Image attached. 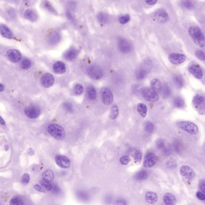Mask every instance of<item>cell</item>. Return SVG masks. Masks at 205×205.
<instances>
[{
	"mask_svg": "<svg viewBox=\"0 0 205 205\" xmlns=\"http://www.w3.org/2000/svg\"><path fill=\"white\" fill-rule=\"evenodd\" d=\"M182 4L183 6L187 9H191L193 7V4L190 1H184Z\"/></svg>",
	"mask_w": 205,
	"mask_h": 205,
	"instance_id": "obj_51",
	"label": "cell"
},
{
	"mask_svg": "<svg viewBox=\"0 0 205 205\" xmlns=\"http://www.w3.org/2000/svg\"><path fill=\"white\" fill-rule=\"evenodd\" d=\"M55 162L60 167L66 168L69 167L70 162L67 157L61 155H57L55 157Z\"/></svg>",
	"mask_w": 205,
	"mask_h": 205,
	"instance_id": "obj_15",
	"label": "cell"
},
{
	"mask_svg": "<svg viewBox=\"0 0 205 205\" xmlns=\"http://www.w3.org/2000/svg\"><path fill=\"white\" fill-rule=\"evenodd\" d=\"M43 180L47 182L51 183L53 180L54 175L53 172L51 169H47L42 174Z\"/></svg>",
	"mask_w": 205,
	"mask_h": 205,
	"instance_id": "obj_26",
	"label": "cell"
},
{
	"mask_svg": "<svg viewBox=\"0 0 205 205\" xmlns=\"http://www.w3.org/2000/svg\"><path fill=\"white\" fill-rule=\"evenodd\" d=\"M120 162L123 165H127L129 163L130 159L129 157L127 155L121 157L120 159Z\"/></svg>",
	"mask_w": 205,
	"mask_h": 205,
	"instance_id": "obj_45",
	"label": "cell"
},
{
	"mask_svg": "<svg viewBox=\"0 0 205 205\" xmlns=\"http://www.w3.org/2000/svg\"><path fill=\"white\" fill-rule=\"evenodd\" d=\"M142 153L139 150H136L134 154V158L136 162H140L142 160Z\"/></svg>",
	"mask_w": 205,
	"mask_h": 205,
	"instance_id": "obj_43",
	"label": "cell"
},
{
	"mask_svg": "<svg viewBox=\"0 0 205 205\" xmlns=\"http://www.w3.org/2000/svg\"><path fill=\"white\" fill-rule=\"evenodd\" d=\"M195 55L196 57L200 60L205 61V53L202 51L201 50H197L195 52Z\"/></svg>",
	"mask_w": 205,
	"mask_h": 205,
	"instance_id": "obj_41",
	"label": "cell"
},
{
	"mask_svg": "<svg viewBox=\"0 0 205 205\" xmlns=\"http://www.w3.org/2000/svg\"><path fill=\"white\" fill-rule=\"evenodd\" d=\"M42 6L47 11H49V12L52 13V14L57 15L58 13L50 3L49 1H44L42 3Z\"/></svg>",
	"mask_w": 205,
	"mask_h": 205,
	"instance_id": "obj_32",
	"label": "cell"
},
{
	"mask_svg": "<svg viewBox=\"0 0 205 205\" xmlns=\"http://www.w3.org/2000/svg\"><path fill=\"white\" fill-rule=\"evenodd\" d=\"M163 201L165 205H175L177 203L176 197L171 193H166L163 197Z\"/></svg>",
	"mask_w": 205,
	"mask_h": 205,
	"instance_id": "obj_22",
	"label": "cell"
},
{
	"mask_svg": "<svg viewBox=\"0 0 205 205\" xmlns=\"http://www.w3.org/2000/svg\"><path fill=\"white\" fill-rule=\"evenodd\" d=\"M34 150L33 148H30L28 149L27 151V153L28 154V155H30V156L33 155L34 153Z\"/></svg>",
	"mask_w": 205,
	"mask_h": 205,
	"instance_id": "obj_58",
	"label": "cell"
},
{
	"mask_svg": "<svg viewBox=\"0 0 205 205\" xmlns=\"http://www.w3.org/2000/svg\"><path fill=\"white\" fill-rule=\"evenodd\" d=\"M64 105V108L68 112H71L73 111V106L71 103L69 102H65Z\"/></svg>",
	"mask_w": 205,
	"mask_h": 205,
	"instance_id": "obj_52",
	"label": "cell"
},
{
	"mask_svg": "<svg viewBox=\"0 0 205 205\" xmlns=\"http://www.w3.org/2000/svg\"><path fill=\"white\" fill-rule=\"evenodd\" d=\"M168 59L174 65H179L184 63L186 60V56L184 54L172 53L168 56Z\"/></svg>",
	"mask_w": 205,
	"mask_h": 205,
	"instance_id": "obj_7",
	"label": "cell"
},
{
	"mask_svg": "<svg viewBox=\"0 0 205 205\" xmlns=\"http://www.w3.org/2000/svg\"><path fill=\"white\" fill-rule=\"evenodd\" d=\"M180 173L183 177L190 181L194 180L195 174L193 169L187 165H183L180 169Z\"/></svg>",
	"mask_w": 205,
	"mask_h": 205,
	"instance_id": "obj_11",
	"label": "cell"
},
{
	"mask_svg": "<svg viewBox=\"0 0 205 205\" xmlns=\"http://www.w3.org/2000/svg\"><path fill=\"white\" fill-rule=\"evenodd\" d=\"M24 17L27 19L31 21H36L38 18V15L36 11L31 9L26 10L24 13Z\"/></svg>",
	"mask_w": 205,
	"mask_h": 205,
	"instance_id": "obj_24",
	"label": "cell"
},
{
	"mask_svg": "<svg viewBox=\"0 0 205 205\" xmlns=\"http://www.w3.org/2000/svg\"><path fill=\"white\" fill-rule=\"evenodd\" d=\"M79 54L78 50L74 48L70 49L64 53V58L67 61H72L77 58Z\"/></svg>",
	"mask_w": 205,
	"mask_h": 205,
	"instance_id": "obj_21",
	"label": "cell"
},
{
	"mask_svg": "<svg viewBox=\"0 0 205 205\" xmlns=\"http://www.w3.org/2000/svg\"><path fill=\"white\" fill-rule=\"evenodd\" d=\"M47 131L54 138L58 140H62L65 136V130L62 127L56 124H51L48 126Z\"/></svg>",
	"mask_w": 205,
	"mask_h": 205,
	"instance_id": "obj_3",
	"label": "cell"
},
{
	"mask_svg": "<svg viewBox=\"0 0 205 205\" xmlns=\"http://www.w3.org/2000/svg\"><path fill=\"white\" fill-rule=\"evenodd\" d=\"M145 199L147 203L154 204L157 202L158 196L156 193L153 191H147L145 195Z\"/></svg>",
	"mask_w": 205,
	"mask_h": 205,
	"instance_id": "obj_20",
	"label": "cell"
},
{
	"mask_svg": "<svg viewBox=\"0 0 205 205\" xmlns=\"http://www.w3.org/2000/svg\"><path fill=\"white\" fill-rule=\"evenodd\" d=\"M30 176L28 174H25L21 179V182L23 184H28L30 181Z\"/></svg>",
	"mask_w": 205,
	"mask_h": 205,
	"instance_id": "obj_49",
	"label": "cell"
},
{
	"mask_svg": "<svg viewBox=\"0 0 205 205\" xmlns=\"http://www.w3.org/2000/svg\"><path fill=\"white\" fill-rule=\"evenodd\" d=\"M0 32L3 36L7 39H12L14 38L11 30L5 25H1L0 26Z\"/></svg>",
	"mask_w": 205,
	"mask_h": 205,
	"instance_id": "obj_23",
	"label": "cell"
},
{
	"mask_svg": "<svg viewBox=\"0 0 205 205\" xmlns=\"http://www.w3.org/2000/svg\"><path fill=\"white\" fill-rule=\"evenodd\" d=\"M148 177V172L145 170L140 171L136 174L135 178L137 180L142 181L146 180Z\"/></svg>",
	"mask_w": 205,
	"mask_h": 205,
	"instance_id": "obj_35",
	"label": "cell"
},
{
	"mask_svg": "<svg viewBox=\"0 0 205 205\" xmlns=\"http://www.w3.org/2000/svg\"><path fill=\"white\" fill-rule=\"evenodd\" d=\"M158 2L157 0H146V2L149 5H153Z\"/></svg>",
	"mask_w": 205,
	"mask_h": 205,
	"instance_id": "obj_57",
	"label": "cell"
},
{
	"mask_svg": "<svg viewBox=\"0 0 205 205\" xmlns=\"http://www.w3.org/2000/svg\"><path fill=\"white\" fill-rule=\"evenodd\" d=\"M130 16L128 14L121 16L119 18V22L121 24H125L130 21Z\"/></svg>",
	"mask_w": 205,
	"mask_h": 205,
	"instance_id": "obj_44",
	"label": "cell"
},
{
	"mask_svg": "<svg viewBox=\"0 0 205 205\" xmlns=\"http://www.w3.org/2000/svg\"><path fill=\"white\" fill-rule=\"evenodd\" d=\"M188 32L190 37L196 44L201 47H203L205 46V38L199 27L196 26H190L188 27Z\"/></svg>",
	"mask_w": 205,
	"mask_h": 205,
	"instance_id": "obj_1",
	"label": "cell"
},
{
	"mask_svg": "<svg viewBox=\"0 0 205 205\" xmlns=\"http://www.w3.org/2000/svg\"><path fill=\"white\" fill-rule=\"evenodd\" d=\"M7 56L8 60L13 63L18 62L21 58V53L16 49H11L7 51Z\"/></svg>",
	"mask_w": 205,
	"mask_h": 205,
	"instance_id": "obj_16",
	"label": "cell"
},
{
	"mask_svg": "<svg viewBox=\"0 0 205 205\" xmlns=\"http://www.w3.org/2000/svg\"><path fill=\"white\" fill-rule=\"evenodd\" d=\"M61 39L60 33L58 31H54L52 32L48 36V43L51 45H55L60 41Z\"/></svg>",
	"mask_w": 205,
	"mask_h": 205,
	"instance_id": "obj_18",
	"label": "cell"
},
{
	"mask_svg": "<svg viewBox=\"0 0 205 205\" xmlns=\"http://www.w3.org/2000/svg\"><path fill=\"white\" fill-rule=\"evenodd\" d=\"M88 75L93 80H100L103 77V73L100 67L96 65H92L88 67L87 69Z\"/></svg>",
	"mask_w": 205,
	"mask_h": 205,
	"instance_id": "obj_6",
	"label": "cell"
},
{
	"mask_svg": "<svg viewBox=\"0 0 205 205\" xmlns=\"http://www.w3.org/2000/svg\"><path fill=\"white\" fill-rule=\"evenodd\" d=\"M148 71L144 68H141L137 70L135 74L136 78L138 80H141L146 77Z\"/></svg>",
	"mask_w": 205,
	"mask_h": 205,
	"instance_id": "obj_29",
	"label": "cell"
},
{
	"mask_svg": "<svg viewBox=\"0 0 205 205\" xmlns=\"http://www.w3.org/2000/svg\"><path fill=\"white\" fill-rule=\"evenodd\" d=\"M6 149H7V150L8 149V146H5V149L6 150Z\"/></svg>",
	"mask_w": 205,
	"mask_h": 205,
	"instance_id": "obj_61",
	"label": "cell"
},
{
	"mask_svg": "<svg viewBox=\"0 0 205 205\" xmlns=\"http://www.w3.org/2000/svg\"><path fill=\"white\" fill-rule=\"evenodd\" d=\"M40 184L42 187H43L45 189L49 190V191L52 190L53 187L51 183L47 182L46 181H42Z\"/></svg>",
	"mask_w": 205,
	"mask_h": 205,
	"instance_id": "obj_47",
	"label": "cell"
},
{
	"mask_svg": "<svg viewBox=\"0 0 205 205\" xmlns=\"http://www.w3.org/2000/svg\"><path fill=\"white\" fill-rule=\"evenodd\" d=\"M177 125L180 130L190 135H196L198 133L199 129L197 126L190 121H180L177 123Z\"/></svg>",
	"mask_w": 205,
	"mask_h": 205,
	"instance_id": "obj_2",
	"label": "cell"
},
{
	"mask_svg": "<svg viewBox=\"0 0 205 205\" xmlns=\"http://www.w3.org/2000/svg\"><path fill=\"white\" fill-rule=\"evenodd\" d=\"M174 84L178 88H181L184 86V79L181 76L176 75L174 76L173 79Z\"/></svg>",
	"mask_w": 205,
	"mask_h": 205,
	"instance_id": "obj_36",
	"label": "cell"
},
{
	"mask_svg": "<svg viewBox=\"0 0 205 205\" xmlns=\"http://www.w3.org/2000/svg\"><path fill=\"white\" fill-rule=\"evenodd\" d=\"M119 114V110L118 106L116 105H113L111 109V114L109 118L111 119H116Z\"/></svg>",
	"mask_w": 205,
	"mask_h": 205,
	"instance_id": "obj_38",
	"label": "cell"
},
{
	"mask_svg": "<svg viewBox=\"0 0 205 205\" xmlns=\"http://www.w3.org/2000/svg\"><path fill=\"white\" fill-rule=\"evenodd\" d=\"M126 202L124 199H118L115 202L114 205H127Z\"/></svg>",
	"mask_w": 205,
	"mask_h": 205,
	"instance_id": "obj_54",
	"label": "cell"
},
{
	"mask_svg": "<svg viewBox=\"0 0 205 205\" xmlns=\"http://www.w3.org/2000/svg\"><path fill=\"white\" fill-rule=\"evenodd\" d=\"M24 113L29 118L36 119L39 116L41 112L40 109L37 107L30 105L25 108Z\"/></svg>",
	"mask_w": 205,
	"mask_h": 205,
	"instance_id": "obj_10",
	"label": "cell"
},
{
	"mask_svg": "<svg viewBox=\"0 0 205 205\" xmlns=\"http://www.w3.org/2000/svg\"><path fill=\"white\" fill-rule=\"evenodd\" d=\"M53 69L55 74H61L65 72L66 68L64 63L61 61H57L53 66Z\"/></svg>",
	"mask_w": 205,
	"mask_h": 205,
	"instance_id": "obj_19",
	"label": "cell"
},
{
	"mask_svg": "<svg viewBox=\"0 0 205 205\" xmlns=\"http://www.w3.org/2000/svg\"><path fill=\"white\" fill-rule=\"evenodd\" d=\"M34 188L36 190V191L40 192H44L45 191V190H44L43 188H42L41 186L38 185H35L34 187Z\"/></svg>",
	"mask_w": 205,
	"mask_h": 205,
	"instance_id": "obj_55",
	"label": "cell"
},
{
	"mask_svg": "<svg viewBox=\"0 0 205 205\" xmlns=\"http://www.w3.org/2000/svg\"><path fill=\"white\" fill-rule=\"evenodd\" d=\"M201 190L205 194V181H202L200 185Z\"/></svg>",
	"mask_w": 205,
	"mask_h": 205,
	"instance_id": "obj_56",
	"label": "cell"
},
{
	"mask_svg": "<svg viewBox=\"0 0 205 205\" xmlns=\"http://www.w3.org/2000/svg\"><path fill=\"white\" fill-rule=\"evenodd\" d=\"M167 165L170 168H175L177 165L176 162L174 159H171L167 162Z\"/></svg>",
	"mask_w": 205,
	"mask_h": 205,
	"instance_id": "obj_48",
	"label": "cell"
},
{
	"mask_svg": "<svg viewBox=\"0 0 205 205\" xmlns=\"http://www.w3.org/2000/svg\"><path fill=\"white\" fill-rule=\"evenodd\" d=\"M172 148L177 153H182L183 146L181 142L178 140H175L172 143Z\"/></svg>",
	"mask_w": 205,
	"mask_h": 205,
	"instance_id": "obj_33",
	"label": "cell"
},
{
	"mask_svg": "<svg viewBox=\"0 0 205 205\" xmlns=\"http://www.w3.org/2000/svg\"><path fill=\"white\" fill-rule=\"evenodd\" d=\"M31 63L28 58H24L20 63V66L24 69H28L31 67Z\"/></svg>",
	"mask_w": 205,
	"mask_h": 205,
	"instance_id": "obj_39",
	"label": "cell"
},
{
	"mask_svg": "<svg viewBox=\"0 0 205 205\" xmlns=\"http://www.w3.org/2000/svg\"><path fill=\"white\" fill-rule=\"evenodd\" d=\"M11 205H25V201L23 196H16L13 197L10 201Z\"/></svg>",
	"mask_w": 205,
	"mask_h": 205,
	"instance_id": "obj_30",
	"label": "cell"
},
{
	"mask_svg": "<svg viewBox=\"0 0 205 205\" xmlns=\"http://www.w3.org/2000/svg\"><path fill=\"white\" fill-rule=\"evenodd\" d=\"M154 129V126L152 122L147 121L145 124L144 129L147 132L151 133L153 132Z\"/></svg>",
	"mask_w": 205,
	"mask_h": 205,
	"instance_id": "obj_40",
	"label": "cell"
},
{
	"mask_svg": "<svg viewBox=\"0 0 205 205\" xmlns=\"http://www.w3.org/2000/svg\"><path fill=\"white\" fill-rule=\"evenodd\" d=\"M101 96L102 102L105 105L112 104L113 102L114 97L110 89L108 88H104L101 92Z\"/></svg>",
	"mask_w": 205,
	"mask_h": 205,
	"instance_id": "obj_9",
	"label": "cell"
},
{
	"mask_svg": "<svg viewBox=\"0 0 205 205\" xmlns=\"http://www.w3.org/2000/svg\"><path fill=\"white\" fill-rule=\"evenodd\" d=\"M158 161V157L153 152H149L145 155L143 165L145 168H150L156 164Z\"/></svg>",
	"mask_w": 205,
	"mask_h": 205,
	"instance_id": "obj_8",
	"label": "cell"
},
{
	"mask_svg": "<svg viewBox=\"0 0 205 205\" xmlns=\"http://www.w3.org/2000/svg\"><path fill=\"white\" fill-rule=\"evenodd\" d=\"M137 110L138 113L142 118H144L147 115V107L144 104H138L137 107Z\"/></svg>",
	"mask_w": 205,
	"mask_h": 205,
	"instance_id": "obj_31",
	"label": "cell"
},
{
	"mask_svg": "<svg viewBox=\"0 0 205 205\" xmlns=\"http://www.w3.org/2000/svg\"><path fill=\"white\" fill-rule=\"evenodd\" d=\"M173 102L174 106L178 109H183L185 107V101L181 97L178 96L174 98Z\"/></svg>",
	"mask_w": 205,
	"mask_h": 205,
	"instance_id": "obj_27",
	"label": "cell"
},
{
	"mask_svg": "<svg viewBox=\"0 0 205 205\" xmlns=\"http://www.w3.org/2000/svg\"><path fill=\"white\" fill-rule=\"evenodd\" d=\"M172 149L171 148L168 147H165L163 150H162V154L163 156H168L172 153Z\"/></svg>",
	"mask_w": 205,
	"mask_h": 205,
	"instance_id": "obj_50",
	"label": "cell"
},
{
	"mask_svg": "<svg viewBox=\"0 0 205 205\" xmlns=\"http://www.w3.org/2000/svg\"><path fill=\"white\" fill-rule=\"evenodd\" d=\"M55 79L53 76L49 73H46L41 77V82L44 87L49 88L53 84Z\"/></svg>",
	"mask_w": 205,
	"mask_h": 205,
	"instance_id": "obj_14",
	"label": "cell"
},
{
	"mask_svg": "<svg viewBox=\"0 0 205 205\" xmlns=\"http://www.w3.org/2000/svg\"><path fill=\"white\" fill-rule=\"evenodd\" d=\"M118 47L121 52L124 53H130L131 50V45L128 41L124 38H120L118 40Z\"/></svg>",
	"mask_w": 205,
	"mask_h": 205,
	"instance_id": "obj_12",
	"label": "cell"
},
{
	"mask_svg": "<svg viewBox=\"0 0 205 205\" xmlns=\"http://www.w3.org/2000/svg\"><path fill=\"white\" fill-rule=\"evenodd\" d=\"M98 21L102 24L107 23L109 20V17L107 14L103 13H99L97 15Z\"/></svg>",
	"mask_w": 205,
	"mask_h": 205,
	"instance_id": "obj_37",
	"label": "cell"
},
{
	"mask_svg": "<svg viewBox=\"0 0 205 205\" xmlns=\"http://www.w3.org/2000/svg\"><path fill=\"white\" fill-rule=\"evenodd\" d=\"M188 71L195 78L201 80L203 77V72L200 66L192 64L188 67Z\"/></svg>",
	"mask_w": 205,
	"mask_h": 205,
	"instance_id": "obj_13",
	"label": "cell"
},
{
	"mask_svg": "<svg viewBox=\"0 0 205 205\" xmlns=\"http://www.w3.org/2000/svg\"><path fill=\"white\" fill-rule=\"evenodd\" d=\"M83 87L80 84H76L74 87V93L76 95H80L83 93Z\"/></svg>",
	"mask_w": 205,
	"mask_h": 205,
	"instance_id": "obj_42",
	"label": "cell"
},
{
	"mask_svg": "<svg viewBox=\"0 0 205 205\" xmlns=\"http://www.w3.org/2000/svg\"><path fill=\"white\" fill-rule=\"evenodd\" d=\"M154 16L157 20L161 23H165L169 20V15L164 10L159 9L155 13Z\"/></svg>",
	"mask_w": 205,
	"mask_h": 205,
	"instance_id": "obj_17",
	"label": "cell"
},
{
	"mask_svg": "<svg viewBox=\"0 0 205 205\" xmlns=\"http://www.w3.org/2000/svg\"><path fill=\"white\" fill-rule=\"evenodd\" d=\"M194 108L201 114H205V96L201 94H197L192 100Z\"/></svg>",
	"mask_w": 205,
	"mask_h": 205,
	"instance_id": "obj_5",
	"label": "cell"
},
{
	"mask_svg": "<svg viewBox=\"0 0 205 205\" xmlns=\"http://www.w3.org/2000/svg\"><path fill=\"white\" fill-rule=\"evenodd\" d=\"M86 93L88 98L91 100H95L97 97V92L96 88L92 85L88 86L86 89Z\"/></svg>",
	"mask_w": 205,
	"mask_h": 205,
	"instance_id": "obj_25",
	"label": "cell"
},
{
	"mask_svg": "<svg viewBox=\"0 0 205 205\" xmlns=\"http://www.w3.org/2000/svg\"><path fill=\"white\" fill-rule=\"evenodd\" d=\"M156 147L159 149H163L165 147L164 141L162 139L158 140L156 143Z\"/></svg>",
	"mask_w": 205,
	"mask_h": 205,
	"instance_id": "obj_46",
	"label": "cell"
},
{
	"mask_svg": "<svg viewBox=\"0 0 205 205\" xmlns=\"http://www.w3.org/2000/svg\"><path fill=\"white\" fill-rule=\"evenodd\" d=\"M162 96L164 98L169 97L172 94V91L169 86L168 84H163L162 86Z\"/></svg>",
	"mask_w": 205,
	"mask_h": 205,
	"instance_id": "obj_34",
	"label": "cell"
},
{
	"mask_svg": "<svg viewBox=\"0 0 205 205\" xmlns=\"http://www.w3.org/2000/svg\"><path fill=\"white\" fill-rule=\"evenodd\" d=\"M141 93L143 99L147 102H155L158 100L159 96L158 93L153 90L152 88H142Z\"/></svg>",
	"mask_w": 205,
	"mask_h": 205,
	"instance_id": "obj_4",
	"label": "cell"
},
{
	"mask_svg": "<svg viewBox=\"0 0 205 205\" xmlns=\"http://www.w3.org/2000/svg\"><path fill=\"white\" fill-rule=\"evenodd\" d=\"M0 123H1V125H4L5 124V121L1 117H0Z\"/></svg>",
	"mask_w": 205,
	"mask_h": 205,
	"instance_id": "obj_59",
	"label": "cell"
},
{
	"mask_svg": "<svg viewBox=\"0 0 205 205\" xmlns=\"http://www.w3.org/2000/svg\"><path fill=\"white\" fill-rule=\"evenodd\" d=\"M196 197L197 199L200 200L205 201V195L201 192L197 191L196 194Z\"/></svg>",
	"mask_w": 205,
	"mask_h": 205,
	"instance_id": "obj_53",
	"label": "cell"
},
{
	"mask_svg": "<svg viewBox=\"0 0 205 205\" xmlns=\"http://www.w3.org/2000/svg\"><path fill=\"white\" fill-rule=\"evenodd\" d=\"M151 86L153 90L157 93L160 92L162 91V86L160 81L157 79H154L151 82Z\"/></svg>",
	"mask_w": 205,
	"mask_h": 205,
	"instance_id": "obj_28",
	"label": "cell"
},
{
	"mask_svg": "<svg viewBox=\"0 0 205 205\" xmlns=\"http://www.w3.org/2000/svg\"><path fill=\"white\" fill-rule=\"evenodd\" d=\"M4 86L2 84H0V91L2 92L4 90Z\"/></svg>",
	"mask_w": 205,
	"mask_h": 205,
	"instance_id": "obj_60",
	"label": "cell"
}]
</instances>
